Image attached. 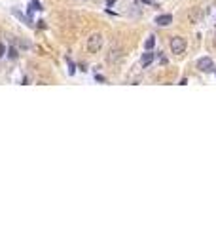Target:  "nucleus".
<instances>
[{
	"mask_svg": "<svg viewBox=\"0 0 216 228\" xmlns=\"http://www.w3.org/2000/svg\"><path fill=\"white\" fill-rule=\"evenodd\" d=\"M85 48H87L89 53H97V52H101V48H103V34H101V32H93V34L87 38Z\"/></svg>",
	"mask_w": 216,
	"mask_h": 228,
	"instance_id": "nucleus-1",
	"label": "nucleus"
},
{
	"mask_svg": "<svg viewBox=\"0 0 216 228\" xmlns=\"http://www.w3.org/2000/svg\"><path fill=\"white\" fill-rule=\"evenodd\" d=\"M186 38H182V36H173L171 38V52L175 53V55H180V53H184L186 52Z\"/></svg>",
	"mask_w": 216,
	"mask_h": 228,
	"instance_id": "nucleus-2",
	"label": "nucleus"
},
{
	"mask_svg": "<svg viewBox=\"0 0 216 228\" xmlns=\"http://www.w3.org/2000/svg\"><path fill=\"white\" fill-rule=\"evenodd\" d=\"M197 68L201 72H214V63H212L210 57H201L197 61Z\"/></svg>",
	"mask_w": 216,
	"mask_h": 228,
	"instance_id": "nucleus-3",
	"label": "nucleus"
},
{
	"mask_svg": "<svg viewBox=\"0 0 216 228\" xmlns=\"http://www.w3.org/2000/svg\"><path fill=\"white\" fill-rule=\"evenodd\" d=\"M171 23H173V15L171 13H161V15L156 17V25L157 27H169Z\"/></svg>",
	"mask_w": 216,
	"mask_h": 228,
	"instance_id": "nucleus-4",
	"label": "nucleus"
},
{
	"mask_svg": "<svg viewBox=\"0 0 216 228\" xmlns=\"http://www.w3.org/2000/svg\"><path fill=\"white\" fill-rule=\"evenodd\" d=\"M154 57H156V53H152V50H146L142 53V57H140V63L144 65V67H148L152 61H154Z\"/></svg>",
	"mask_w": 216,
	"mask_h": 228,
	"instance_id": "nucleus-5",
	"label": "nucleus"
},
{
	"mask_svg": "<svg viewBox=\"0 0 216 228\" xmlns=\"http://www.w3.org/2000/svg\"><path fill=\"white\" fill-rule=\"evenodd\" d=\"M12 13H13V15H15V17H17V19L21 21V23H25V25L32 27V23H31V19H29V17H25V15H23V13H21L19 10H17V8H12Z\"/></svg>",
	"mask_w": 216,
	"mask_h": 228,
	"instance_id": "nucleus-6",
	"label": "nucleus"
},
{
	"mask_svg": "<svg viewBox=\"0 0 216 228\" xmlns=\"http://www.w3.org/2000/svg\"><path fill=\"white\" fill-rule=\"evenodd\" d=\"M119 57H122V50H119V48H118V50L112 48V50H110V55H108V61L114 63V59H119Z\"/></svg>",
	"mask_w": 216,
	"mask_h": 228,
	"instance_id": "nucleus-7",
	"label": "nucleus"
},
{
	"mask_svg": "<svg viewBox=\"0 0 216 228\" xmlns=\"http://www.w3.org/2000/svg\"><path fill=\"white\" fill-rule=\"evenodd\" d=\"M154 46H156V36L146 38V42H144V50H154Z\"/></svg>",
	"mask_w": 216,
	"mask_h": 228,
	"instance_id": "nucleus-8",
	"label": "nucleus"
},
{
	"mask_svg": "<svg viewBox=\"0 0 216 228\" xmlns=\"http://www.w3.org/2000/svg\"><path fill=\"white\" fill-rule=\"evenodd\" d=\"M8 57H10V59H17V57H19V53H17V50L13 48V46H10V50H8Z\"/></svg>",
	"mask_w": 216,
	"mask_h": 228,
	"instance_id": "nucleus-9",
	"label": "nucleus"
},
{
	"mask_svg": "<svg viewBox=\"0 0 216 228\" xmlns=\"http://www.w3.org/2000/svg\"><path fill=\"white\" fill-rule=\"evenodd\" d=\"M31 8L32 10H36V12H42L44 8H42V4H40V0H32V2H31Z\"/></svg>",
	"mask_w": 216,
	"mask_h": 228,
	"instance_id": "nucleus-10",
	"label": "nucleus"
},
{
	"mask_svg": "<svg viewBox=\"0 0 216 228\" xmlns=\"http://www.w3.org/2000/svg\"><path fill=\"white\" fill-rule=\"evenodd\" d=\"M68 72H70V76H72V74L76 72V65L72 63V61H68Z\"/></svg>",
	"mask_w": 216,
	"mask_h": 228,
	"instance_id": "nucleus-11",
	"label": "nucleus"
},
{
	"mask_svg": "<svg viewBox=\"0 0 216 228\" xmlns=\"http://www.w3.org/2000/svg\"><path fill=\"white\" fill-rule=\"evenodd\" d=\"M4 55H6V46H4V44H0V59H2Z\"/></svg>",
	"mask_w": 216,
	"mask_h": 228,
	"instance_id": "nucleus-12",
	"label": "nucleus"
},
{
	"mask_svg": "<svg viewBox=\"0 0 216 228\" xmlns=\"http://www.w3.org/2000/svg\"><path fill=\"white\" fill-rule=\"evenodd\" d=\"M95 80H97V82H106V78L103 74H97V76H95Z\"/></svg>",
	"mask_w": 216,
	"mask_h": 228,
	"instance_id": "nucleus-13",
	"label": "nucleus"
},
{
	"mask_svg": "<svg viewBox=\"0 0 216 228\" xmlns=\"http://www.w3.org/2000/svg\"><path fill=\"white\" fill-rule=\"evenodd\" d=\"M114 4H116V0H106V6H108V8L114 6Z\"/></svg>",
	"mask_w": 216,
	"mask_h": 228,
	"instance_id": "nucleus-14",
	"label": "nucleus"
},
{
	"mask_svg": "<svg viewBox=\"0 0 216 228\" xmlns=\"http://www.w3.org/2000/svg\"><path fill=\"white\" fill-rule=\"evenodd\" d=\"M214 72H216V71H214Z\"/></svg>",
	"mask_w": 216,
	"mask_h": 228,
	"instance_id": "nucleus-15",
	"label": "nucleus"
}]
</instances>
